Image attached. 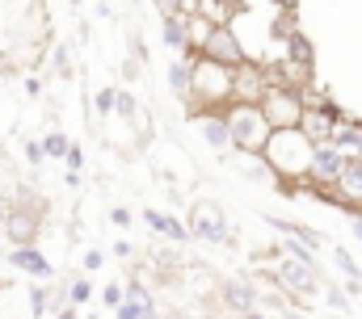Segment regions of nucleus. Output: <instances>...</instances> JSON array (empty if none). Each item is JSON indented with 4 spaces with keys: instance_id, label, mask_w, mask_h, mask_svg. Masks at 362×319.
<instances>
[{
    "instance_id": "f257e3e1",
    "label": "nucleus",
    "mask_w": 362,
    "mask_h": 319,
    "mask_svg": "<svg viewBox=\"0 0 362 319\" xmlns=\"http://www.w3.org/2000/svg\"><path fill=\"white\" fill-rule=\"evenodd\" d=\"M262 156L270 160L274 176H278V185H282V198H299V189L308 185V172H312L316 143H312L299 126H291V131H274L270 148H266Z\"/></svg>"
},
{
    "instance_id": "f03ea898",
    "label": "nucleus",
    "mask_w": 362,
    "mask_h": 319,
    "mask_svg": "<svg viewBox=\"0 0 362 319\" xmlns=\"http://www.w3.org/2000/svg\"><path fill=\"white\" fill-rule=\"evenodd\" d=\"M236 101V68H223L206 55H194V80H189V101L185 114L202 109H228Z\"/></svg>"
},
{
    "instance_id": "7ed1b4c3",
    "label": "nucleus",
    "mask_w": 362,
    "mask_h": 319,
    "mask_svg": "<svg viewBox=\"0 0 362 319\" xmlns=\"http://www.w3.org/2000/svg\"><path fill=\"white\" fill-rule=\"evenodd\" d=\"M228 126H232V148L236 156H262L274 139V126L262 109V101H232L228 105Z\"/></svg>"
},
{
    "instance_id": "20e7f679",
    "label": "nucleus",
    "mask_w": 362,
    "mask_h": 319,
    "mask_svg": "<svg viewBox=\"0 0 362 319\" xmlns=\"http://www.w3.org/2000/svg\"><path fill=\"white\" fill-rule=\"evenodd\" d=\"M274 286L291 299V307L295 303H316L320 294H325V282H320V269L316 265H308V260H295V256H282L278 265H274Z\"/></svg>"
},
{
    "instance_id": "39448f33",
    "label": "nucleus",
    "mask_w": 362,
    "mask_h": 319,
    "mask_svg": "<svg viewBox=\"0 0 362 319\" xmlns=\"http://www.w3.org/2000/svg\"><path fill=\"white\" fill-rule=\"evenodd\" d=\"M185 223L194 227V239L206 243V248H232L236 243V231H232V223H228V215H223V206L215 198H198L189 206Z\"/></svg>"
},
{
    "instance_id": "423d86ee",
    "label": "nucleus",
    "mask_w": 362,
    "mask_h": 319,
    "mask_svg": "<svg viewBox=\"0 0 362 319\" xmlns=\"http://www.w3.org/2000/svg\"><path fill=\"white\" fill-rule=\"evenodd\" d=\"M262 109H266V118H270L274 131H291V126H303L308 97H303V88H295V84H270L266 97H262Z\"/></svg>"
},
{
    "instance_id": "0eeeda50",
    "label": "nucleus",
    "mask_w": 362,
    "mask_h": 319,
    "mask_svg": "<svg viewBox=\"0 0 362 319\" xmlns=\"http://www.w3.org/2000/svg\"><path fill=\"white\" fill-rule=\"evenodd\" d=\"M38 236H42V206L34 198H13V206H4V239H8V248L38 243Z\"/></svg>"
},
{
    "instance_id": "6e6552de",
    "label": "nucleus",
    "mask_w": 362,
    "mask_h": 319,
    "mask_svg": "<svg viewBox=\"0 0 362 319\" xmlns=\"http://www.w3.org/2000/svg\"><path fill=\"white\" fill-rule=\"evenodd\" d=\"M198 55H206V59H215V64H223V68H240V64H249L245 42H240V34L232 30V21H215Z\"/></svg>"
},
{
    "instance_id": "1a4fd4ad",
    "label": "nucleus",
    "mask_w": 362,
    "mask_h": 319,
    "mask_svg": "<svg viewBox=\"0 0 362 319\" xmlns=\"http://www.w3.org/2000/svg\"><path fill=\"white\" fill-rule=\"evenodd\" d=\"M341 122H346L341 105L329 101V97H316V101H308V114H303V126H299V131H303L312 143H333V135H337Z\"/></svg>"
},
{
    "instance_id": "9d476101",
    "label": "nucleus",
    "mask_w": 362,
    "mask_h": 319,
    "mask_svg": "<svg viewBox=\"0 0 362 319\" xmlns=\"http://www.w3.org/2000/svg\"><path fill=\"white\" fill-rule=\"evenodd\" d=\"M189 122L198 126V135H202V143L215 152V156L223 160L228 152H236L232 148V126H228V109H202V114H189Z\"/></svg>"
},
{
    "instance_id": "9b49d317",
    "label": "nucleus",
    "mask_w": 362,
    "mask_h": 319,
    "mask_svg": "<svg viewBox=\"0 0 362 319\" xmlns=\"http://www.w3.org/2000/svg\"><path fill=\"white\" fill-rule=\"evenodd\" d=\"M346 172V152L337 143H316V156H312V172H308V185L303 189H329L337 185Z\"/></svg>"
},
{
    "instance_id": "f8f14e48",
    "label": "nucleus",
    "mask_w": 362,
    "mask_h": 319,
    "mask_svg": "<svg viewBox=\"0 0 362 319\" xmlns=\"http://www.w3.org/2000/svg\"><path fill=\"white\" fill-rule=\"evenodd\" d=\"M219 303H223V311H232V315L240 319L245 311L262 307V294H257V286L249 277H223L219 282Z\"/></svg>"
},
{
    "instance_id": "ddd939ff",
    "label": "nucleus",
    "mask_w": 362,
    "mask_h": 319,
    "mask_svg": "<svg viewBox=\"0 0 362 319\" xmlns=\"http://www.w3.org/2000/svg\"><path fill=\"white\" fill-rule=\"evenodd\" d=\"M144 227H148V231H156V236H165L169 243H181V248L194 239V227H189V223H181L177 215L156 210V206H144Z\"/></svg>"
},
{
    "instance_id": "4468645a",
    "label": "nucleus",
    "mask_w": 362,
    "mask_h": 319,
    "mask_svg": "<svg viewBox=\"0 0 362 319\" xmlns=\"http://www.w3.org/2000/svg\"><path fill=\"white\" fill-rule=\"evenodd\" d=\"M8 265H13L17 273H30V277H38V282H51V277H55V265L47 260V252H42L38 243L8 248Z\"/></svg>"
},
{
    "instance_id": "2eb2a0df",
    "label": "nucleus",
    "mask_w": 362,
    "mask_h": 319,
    "mask_svg": "<svg viewBox=\"0 0 362 319\" xmlns=\"http://www.w3.org/2000/svg\"><path fill=\"white\" fill-rule=\"evenodd\" d=\"M270 68H262V64H240L236 68V101H262L266 97V88H270Z\"/></svg>"
},
{
    "instance_id": "dca6fc26",
    "label": "nucleus",
    "mask_w": 362,
    "mask_h": 319,
    "mask_svg": "<svg viewBox=\"0 0 362 319\" xmlns=\"http://www.w3.org/2000/svg\"><path fill=\"white\" fill-rule=\"evenodd\" d=\"M160 38H165V47H169L173 55H194V47H189V17H185V13L160 21Z\"/></svg>"
},
{
    "instance_id": "f3484780",
    "label": "nucleus",
    "mask_w": 362,
    "mask_h": 319,
    "mask_svg": "<svg viewBox=\"0 0 362 319\" xmlns=\"http://www.w3.org/2000/svg\"><path fill=\"white\" fill-rule=\"evenodd\" d=\"M165 80H169V92H173L177 101H189V80H194V55H177V59H169V68H165Z\"/></svg>"
},
{
    "instance_id": "a211bd4d",
    "label": "nucleus",
    "mask_w": 362,
    "mask_h": 319,
    "mask_svg": "<svg viewBox=\"0 0 362 319\" xmlns=\"http://www.w3.org/2000/svg\"><path fill=\"white\" fill-rule=\"evenodd\" d=\"M266 223H270L278 236L303 239V243H308V248H316V252H320V243H325V236H320L316 227H308V223H295V219H278V215H266Z\"/></svg>"
},
{
    "instance_id": "6ab92c4d",
    "label": "nucleus",
    "mask_w": 362,
    "mask_h": 319,
    "mask_svg": "<svg viewBox=\"0 0 362 319\" xmlns=\"http://www.w3.org/2000/svg\"><path fill=\"white\" fill-rule=\"evenodd\" d=\"M236 172L245 176V181H253V185H278V176H274V168H270V160L266 156H240L236 160Z\"/></svg>"
},
{
    "instance_id": "aec40b11",
    "label": "nucleus",
    "mask_w": 362,
    "mask_h": 319,
    "mask_svg": "<svg viewBox=\"0 0 362 319\" xmlns=\"http://www.w3.org/2000/svg\"><path fill=\"white\" fill-rule=\"evenodd\" d=\"M333 143H337V148L346 152V160H362V122H354V118H346V122L337 126Z\"/></svg>"
},
{
    "instance_id": "412c9836",
    "label": "nucleus",
    "mask_w": 362,
    "mask_h": 319,
    "mask_svg": "<svg viewBox=\"0 0 362 319\" xmlns=\"http://www.w3.org/2000/svg\"><path fill=\"white\" fill-rule=\"evenodd\" d=\"M337 189L350 198V206H354V210H362V160H346V172H341Z\"/></svg>"
},
{
    "instance_id": "4be33fe9",
    "label": "nucleus",
    "mask_w": 362,
    "mask_h": 319,
    "mask_svg": "<svg viewBox=\"0 0 362 319\" xmlns=\"http://www.w3.org/2000/svg\"><path fill=\"white\" fill-rule=\"evenodd\" d=\"M278 256H295V260L316 265V248H308L303 239H291V236H278Z\"/></svg>"
},
{
    "instance_id": "5701e85b",
    "label": "nucleus",
    "mask_w": 362,
    "mask_h": 319,
    "mask_svg": "<svg viewBox=\"0 0 362 319\" xmlns=\"http://www.w3.org/2000/svg\"><path fill=\"white\" fill-rule=\"evenodd\" d=\"M76 143L64 135V131H51V135H42V152H47V160H68V152H72Z\"/></svg>"
},
{
    "instance_id": "b1692460",
    "label": "nucleus",
    "mask_w": 362,
    "mask_h": 319,
    "mask_svg": "<svg viewBox=\"0 0 362 319\" xmlns=\"http://www.w3.org/2000/svg\"><path fill=\"white\" fill-rule=\"evenodd\" d=\"M64 294H68V303H72V307H85V303H93V294H97V290H93L89 277H72Z\"/></svg>"
},
{
    "instance_id": "393cba45",
    "label": "nucleus",
    "mask_w": 362,
    "mask_h": 319,
    "mask_svg": "<svg viewBox=\"0 0 362 319\" xmlns=\"http://www.w3.org/2000/svg\"><path fill=\"white\" fill-rule=\"evenodd\" d=\"M114 114H118L122 122H135V118H139V97H135L131 88H118V105H114Z\"/></svg>"
},
{
    "instance_id": "a878e982",
    "label": "nucleus",
    "mask_w": 362,
    "mask_h": 319,
    "mask_svg": "<svg viewBox=\"0 0 362 319\" xmlns=\"http://www.w3.org/2000/svg\"><path fill=\"white\" fill-rule=\"evenodd\" d=\"M333 260H337V269L346 273V282H362V269H358V260H354V256H350V252H346L341 243L333 248Z\"/></svg>"
},
{
    "instance_id": "bb28decb",
    "label": "nucleus",
    "mask_w": 362,
    "mask_h": 319,
    "mask_svg": "<svg viewBox=\"0 0 362 319\" xmlns=\"http://www.w3.org/2000/svg\"><path fill=\"white\" fill-rule=\"evenodd\" d=\"M97 299H101V307H105V311L114 315V311H118V307L127 303V286H118V282H110V286H105V290H101Z\"/></svg>"
},
{
    "instance_id": "cd10ccee",
    "label": "nucleus",
    "mask_w": 362,
    "mask_h": 319,
    "mask_svg": "<svg viewBox=\"0 0 362 319\" xmlns=\"http://www.w3.org/2000/svg\"><path fill=\"white\" fill-rule=\"evenodd\" d=\"M47 311H51V290L47 286H30V315L42 319Z\"/></svg>"
},
{
    "instance_id": "c85d7f7f",
    "label": "nucleus",
    "mask_w": 362,
    "mask_h": 319,
    "mask_svg": "<svg viewBox=\"0 0 362 319\" xmlns=\"http://www.w3.org/2000/svg\"><path fill=\"white\" fill-rule=\"evenodd\" d=\"M127 299H135L139 307H148V311H156V299H152V290L139 282V277H131V286H127Z\"/></svg>"
},
{
    "instance_id": "c756f323",
    "label": "nucleus",
    "mask_w": 362,
    "mask_h": 319,
    "mask_svg": "<svg viewBox=\"0 0 362 319\" xmlns=\"http://www.w3.org/2000/svg\"><path fill=\"white\" fill-rule=\"evenodd\" d=\"M93 105H97V114H101V118H105V114H114V105H118V88H97Z\"/></svg>"
},
{
    "instance_id": "7c9ffc66",
    "label": "nucleus",
    "mask_w": 362,
    "mask_h": 319,
    "mask_svg": "<svg viewBox=\"0 0 362 319\" xmlns=\"http://www.w3.org/2000/svg\"><path fill=\"white\" fill-rule=\"evenodd\" d=\"M325 303H329L333 311H350V299H346V290H337V286H325Z\"/></svg>"
},
{
    "instance_id": "2f4dec72",
    "label": "nucleus",
    "mask_w": 362,
    "mask_h": 319,
    "mask_svg": "<svg viewBox=\"0 0 362 319\" xmlns=\"http://www.w3.org/2000/svg\"><path fill=\"white\" fill-rule=\"evenodd\" d=\"M55 76H72V51L55 47Z\"/></svg>"
},
{
    "instance_id": "473e14b6",
    "label": "nucleus",
    "mask_w": 362,
    "mask_h": 319,
    "mask_svg": "<svg viewBox=\"0 0 362 319\" xmlns=\"http://www.w3.org/2000/svg\"><path fill=\"white\" fill-rule=\"evenodd\" d=\"M81 265H85V273H93V269H101V265H105V252H101V248H89Z\"/></svg>"
},
{
    "instance_id": "72a5a7b5",
    "label": "nucleus",
    "mask_w": 362,
    "mask_h": 319,
    "mask_svg": "<svg viewBox=\"0 0 362 319\" xmlns=\"http://www.w3.org/2000/svg\"><path fill=\"white\" fill-rule=\"evenodd\" d=\"M25 160H30V164H42V160H47V152H42L38 139H25Z\"/></svg>"
},
{
    "instance_id": "f704fd0d",
    "label": "nucleus",
    "mask_w": 362,
    "mask_h": 319,
    "mask_svg": "<svg viewBox=\"0 0 362 319\" xmlns=\"http://www.w3.org/2000/svg\"><path fill=\"white\" fill-rule=\"evenodd\" d=\"M110 223H114V227H131V210H127V206H114V210H110Z\"/></svg>"
},
{
    "instance_id": "c9c22d12",
    "label": "nucleus",
    "mask_w": 362,
    "mask_h": 319,
    "mask_svg": "<svg viewBox=\"0 0 362 319\" xmlns=\"http://www.w3.org/2000/svg\"><path fill=\"white\" fill-rule=\"evenodd\" d=\"M81 168H85V152L72 148V152H68V172H81Z\"/></svg>"
},
{
    "instance_id": "e433bc0d",
    "label": "nucleus",
    "mask_w": 362,
    "mask_h": 319,
    "mask_svg": "<svg viewBox=\"0 0 362 319\" xmlns=\"http://www.w3.org/2000/svg\"><path fill=\"white\" fill-rule=\"evenodd\" d=\"M350 231H354V239H362V210L350 215Z\"/></svg>"
},
{
    "instance_id": "4c0bfd02",
    "label": "nucleus",
    "mask_w": 362,
    "mask_h": 319,
    "mask_svg": "<svg viewBox=\"0 0 362 319\" xmlns=\"http://www.w3.org/2000/svg\"><path fill=\"white\" fill-rule=\"evenodd\" d=\"M278 319H308V315H303L299 307H282V311H278Z\"/></svg>"
},
{
    "instance_id": "58836bf2",
    "label": "nucleus",
    "mask_w": 362,
    "mask_h": 319,
    "mask_svg": "<svg viewBox=\"0 0 362 319\" xmlns=\"http://www.w3.org/2000/svg\"><path fill=\"white\" fill-rule=\"evenodd\" d=\"M114 256H122V260H127V256H131V243H127V239H118V243H114Z\"/></svg>"
},
{
    "instance_id": "ea45409f",
    "label": "nucleus",
    "mask_w": 362,
    "mask_h": 319,
    "mask_svg": "<svg viewBox=\"0 0 362 319\" xmlns=\"http://www.w3.org/2000/svg\"><path fill=\"white\" fill-rule=\"evenodd\" d=\"M25 92H30V97H38V92H42V80L30 76V80H25Z\"/></svg>"
},
{
    "instance_id": "a19ab883",
    "label": "nucleus",
    "mask_w": 362,
    "mask_h": 319,
    "mask_svg": "<svg viewBox=\"0 0 362 319\" xmlns=\"http://www.w3.org/2000/svg\"><path fill=\"white\" fill-rule=\"evenodd\" d=\"M59 319H81V307H64V311H59Z\"/></svg>"
},
{
    "instance_id": "79ce46f5",
    "label": "nucleus",
    "mask_w": 362,
    "mask_h": 319,
    "mask_svg": "<svg viewBox=\"0 0 362 319\" xmlns=\"http://www.w3.org/2000/svg\"><path fill=\"white\" fill-rule=\"evenodd\" d=\"M240 319H270V315H266V311L257 307V311H245V315H240Z\"/></svg>"
},
{
    "instance_id": "37998d69",
    "label": "nucleus",
    "mask_w": 362,
    "mask_h": 319,
    "mask_svg": "<svg viewBox=\"0 0 362 319\" xmlns=\"http://www.w3.org/2000/svg\"><path fill=\"white\" fill-rule=\"evenodd\" d=\"M219 4H223V8H232V13H236V8H240V4H245V0H219Z\"/></svg>"
},
{
    "instance_id": "c03bdc74",
    "label": "nucleus",
    "mask_w": 362,
    "mask_h": 319,
    "mask_svg": "<svg viewBox=\"0 0 362 319\" xmlns=\"http://www.w3.org/2000/svg\"><path fill=\"white\" fill-rule=\"evenodd\" d=\"M68 4H72V8H81V4H85V0H68Z\"/></svg>"
},
{
    "instance_id": "a18cd8bd",
    "label": "nucleus",
    "mask_w": 362,
    "mask_h": 319,
    "mask_svg": "<svg viewBox=\"0 0 362 319\" xmlns=\"http://www.w3.org/2000/svg\"><path fill=\"white\" fill-rule=\"evenodd\" d=\"M144 319H160V315H156V311H148V315H144Z\"/></svg>"
},
{
    "instance_id": "49530a36",
    "label": "nucleus",
    "mask_w": 362,
    "mask_h": 319,
    "mask_svg": "<svg viewBox=\"0 0 362 319\" xmlns=\"http://www.w3.org/2000/svg\"><path fill=\"white\" fill-rule=\"evenodd\" d=\"M114 319H127V315H118V311H114Z\"/></svg>"
}]
</instances>
